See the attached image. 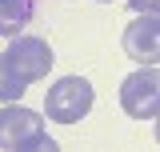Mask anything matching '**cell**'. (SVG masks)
<instances>
[{"label":"cell","mask_w":160,"mask_h":152,"mask_svg":"<svg viewBox=\"0 0 160 152\" xmlns=\"http://www.w3.org/2000/svg\"><path fill=\"white\" fill-rule=\"evenodd\" d=\"M0 148H8V152H52L56 144L44 132L40 112H32V108L12 100L8 108H0Z\"/></svg>","instance_id":"cell-1"},{"label":"cell","mask_w":160,"mask_h":152,"mask_svg":"<svg viewBox=\"0 0 160 152\" xmlns=\"http://www.w3.org/2000/svg\"><path fill=\"white\" fill-rule=\"evenodd\" d=\"M120 108L132 120H156L160 116V68L140 64L132 76L120 80Z\"/></svg>","instance_id":"cell-2"},{"label":"cell","mask_w":160,"mask_h":152,"mask_svg":"<svg viewBox=\"0 0 160 152\" xmlns=\"http://www.w3.org/2000/svg\"><path fill=\"white\" fill-rule=\"evenodd\" d=\"M44 112L56 124H76L92 112V84L84 76H60L44 96Z\"/></svg>","instance_id":"cell-3"},{"label":"cell","mask_w":160,"mask_h":152,"mask_svg":"<svg viewBox=\"0 0 160 152\" xmlns=\"http://www.w3.org/2000/svg\"><path fill=\"white\" fill-rule=\"evenodd\" d=\"M52 48H48V40L40 36H12L8 44V64L16 68V76L24 84H32V80H44L48 68H52Z\"/></svg>","instance_id":"cell-4"},{"label":"cell","mask_w":160,"mask_h":152,"mask_svg":"<svg viewBox=\"0 0 160 152\" xmlns=\"http://www.w3.org/2000/svg\"><path fill=\"white\" fill-rule=\"evenodd\" d=\"M124 56L136 64H160V16L136 12V20L124 28Z\"/></svg>","instance_id":"cell-5"},{"label":"cell","mask_w":160,"mask_h":152,"mask_svg":"<svg viewBox=\"0 0 160 152\" xmlns=\"http://www.w3.org/2000/svg\"><path fill=\"white\" fill-rule=\"evenodd\" d=\"M32 20V0H0V36H16Z\"/></svg>","instance_id":"cell-6"},{"label":"cell","mask_w":160,"mask_h":152,"mask_svg":"<svg viewBox=\"0 0 160 152\" xmlns=\"http://www.w3.org/2000/svg\"><path fill=\"white\" fill-rule=\"evenodd\" d=\"M24 96V80L16 76V68L8 64V52H0V100L4 104H12Z\"/></svg>","instance_id":"cell-7"},{"label":"cell","mask_w":160,"mask_h":152,"mask_svg":"<svg viewBox=\"0 0 160 152\" xmlns=\"http://www.w3.org/2000/svg\"><path fill=\"white\" fill-rule=\"evenodd\" d=\"M132 12H148V16H160V0H128Z\"/></svg>","instance_id":"cell-8"},{"label":"cell","mask_w":160,"mask_h":152,"mask_svg":"<svg viewBox=\"0 0 160 152\" xmlns=\"http://www.w3.org/2000/svg\"><path fill=\"white\" fill-rule=\"evenodd\" d=\"M156 140H160V116H156Z\"/></svg>","instance_id":"cell-9"}]
</instances>
